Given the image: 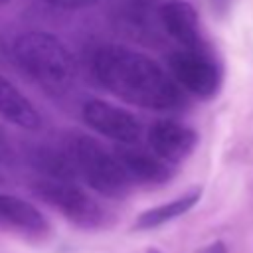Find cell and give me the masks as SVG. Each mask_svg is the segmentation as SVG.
<instances>
[{
    "mask_svg": "<svg viewBox=\"0 0 253 253\" xmlns=\"http://www.w3.org/2000/svg\"><path fill=\"white\" fill-rule=\"evenodd\" d=\"M0 223L30 235H38L47 229V221L43 213L34 204L2 192H0Z\"/></svg>",
    "mask_w": 253,
    "mask_h": 253,
    "instance_id": "obj_11",
    "label": "cell"
},
{
    "mask_svg": "<svg viewBox=\"0 0 253 253\" xmlns=\"http://www.w3.org/2000/svg\"><path fill=\"white\" fill-rule=\"evenodd\" d=\"M2 2H6V0H0V4H2Z\"/></svg>",
    "mask_w": 253,
    "mask_h": 253,
    "instance_id": "obj_19",
    "label": "cell"
},
{
    "mask_svg": "<svg viewBox=\"0 0 253 253\" xmlns=\"http://www.w3.org/2000/svg\"><path fill=\"white\" fill-rule=\"evenodd\" d=\"M0 117L26 130H36L42 125L36 105L4 75H0Z\"/></svg>",
    "mask_w": 253,
    "mask_h": 253,
    "instance_id": "obj_9",
    "label": "cell"
},
{
    "mask_svg": "<svg viewBox=\"0 0 253 253\" xmlns=\"http://www.w3.org/2000/svg\"><path fill=\"white\" fill-rule=\"evenodd\" d=\"M18 67L43 91L53 95L67 93L77 79V61L69 47L47 32H24L12 43Z\"/></svg>",
    "mask_w": 253,
    "mask_h": 253,
    "instance_id": "obj_2",
    "label": "cell"
},
{
    "mask_svg": "<svg viewBox=\"0 0 253 253\" xmlns=\"http://www.w3.org/2000/svg\"><path fill=\"white\" fill-rule=\"evenodd\" d=\"M146 253H162V251H158V249H154V247H150Z\"/></svg>",
    "mask_w": 253,
    "mask_h": 253,
    "instance_id": "obj_18",
    "label": "cell"
},
{
    "mask_svg": "<svg viewBox=\"0 0 253 253\" xmlns=\"http://www.w3.org/2000/svg\"><path fill=\"white\" fill-rule=\"evenodd\" d=\"M158 20L162 32H166L172 40H176L184 49H202L200 20L192 4L184 0L164 2L158 8Z\"/></svg>",
    "mask_w": 253,
    "mask_h": 253,
    "instance_id": "obj_8",
    "label": "cell"
},
{
    "mask_svg": "<svg viewBox=\"0 0 253 253\" xmlns=\"http://www.w3.org/2000/svg\"><path fill=\"white\" fill-rule=\"evenodd\" d=\"M200 196H202V190L200 188H192L188 190L186 194L162 204V206H156V208H150L146 211H142L136 221H134V227L136 229H154V227H160L180 215H184L186 211H190L198 202H200Z\"/></svg>",
    "mask_w": 253,
    "mask_h": 253,
    "instance_id": "obj_12",
    "label": "cell"
},
{
    "mask_svg": "<svg viewBox=\"0 0 253 253\" xmlns=\"http://www.w3.org/2000/svg\"><path fill=\"white\" fill-rule=\"evenodd\" d=\"M117 156L128 174L130 182L138 184H162L170 178L168 162L158 158L154 152H142L132 146H125L117 150Z\"/></svg>",
    "mask_w": 253,
    "mask_h": 253,
    "instance_id": "obj_10",
    "label": "cell"
},
{
    "mask_svg": "<svg viewBox=\"0 0 253 253\" xmlns=\"http://www.w3.org/2000/svg\"><path fill=\"white\" fill-rule=\"evenodd\" d=\"M200 253H227V249H225V245L221 243V241H215V243H210V245H206Z\"/></svg>",
    "mask_w": 253,
    "mask_h": 253,
    "instance_id": "obj_17",
    "label": "cell"
},
{
    "mask_svg": "<svg viewBox=\"0 0 253 253\" xmlns=\"http://www.w3.org/2000/svg\"><path fill=\"white\" fill-rule=\"evenodd\" d=\"M121 20H123L125 28L132 36H136L138 40L154 36L156 34V24L160 26L158 10H156V14H150V8L142 2H138V0H134L130 4H125V8L121 10Z\"/></svg>",
    "mask_w": 253,
    "mask_h": 253,
    "instance_id": "obj_14",
    "label": "cell"
},
{
    "mask_svg": "<svg viewBox=\"0 0 253 253\" xmlns=\"http://www.w3.org/2000/svg\"><path fill=\"white\" fill-rule=\"evenodd\" d=\"M30 162L45 176V180H61L73 182L77 176L75 164L67 152V148H53V146H40L30 152Z\"/></svg>",
    "mask_w": 253,
    "mask_h": 253,
    "instance_id": "obj_13",
    "label": "cell"
},
{
    "mask_svg": "<svg viewBox=\"0 0 253 253\" xmlns=\"http://www.w3.org/2000/svg\"><path fill=\"white\" fill-rule=\"evenodd\" d=\"M97 81L115 97L152 111H172L184 103L182 89L148 55L123 47L105 45L93 57Z\"/></svg>",
    "mask_w": 253,
    "mask_h": 253,
    "instance_id": "obj_1",
    "label": "cell"
},
{
    "mask_svg": "<svg viewBox=\"0 0 253 253\" xmlns=\"http://www.w3.org/2000/svg\"><path fill=\"white\" fill-rule=\"evenodd\" d=\"M43 2L55 10H81L97 4L99 0H43Z\"/></svg>",
    "mask_w": 253,
    "mask_h": 253,
    "instance_id": "obj_16",
    "label": "cell"
},
{
    "mask_svg": "<svg viewBox=\"0 0 253 253\" xmlns=\"http://www.w3.org/2000/svg\"><path fill=\"white\" fill-rule=\"evenodd\" d=\"M168 69L178 87L194 97L210 99L219 87V69L204 49L180 47L168 57Z\"/></svg>",
    "mask_w": 253,
    "mask_h": 253,
    "instance_id": "obj_5",
    "label": "cell"
},
{
    "mask_svg": "<svg viewBox=\"0 0 253 253\" xmlns=\"http://www.w3.org/2000/svg\"><path fill=\"white\" fill-rule=\"evenodd\" d=\"M198 134L184 123L162 119L156 121L148 128V144L150 150L162 158L164 162H180L184 160L196 146Z\"/></svg>",
    "mask_w": 253,
    "mask_h": 253,
    "instance_id": "obj_7",
    "label": "cell"
},
{
    "mask_svg": "<svg viewBox=\"0 0 253 253\" xmlns=\"http://www.w3.org/2000/svg\"><path fill=\"white\" fill-rule=\"evenodd\" d=\"M65 148L75 164L77 176L107 198H119L128 192L130 178L125 172L117 152H111L99 140L87 134H71Z\"/></svg>",
    "mask_w": 253,
    "mask_h": 253,
    "instance_id": "obj_3",
    "label": "cell"
},
{
    "mask_svg": "<svg viewBox=\"0 0 253 253\" xmlns=\"http://www.w3.org/2000/svg\"><path fill=\"white\" fill-rule=\"evenodd\" d=\"M18 162V152L4 128H0V164L2 166H14Z\"/></svg>",
    "mask_w": 253,
    "mask_h": 253,
    "instance_id": "obj_15",
    "label": "cell"
},
{
    "mask_svg": "<svg viewBox=\"0 0 253 253\" xmlns=\"http://www.w3.org/2000/svg\"><path fill=\"white\" fill-rule=\"evenodd\" d=\"M81 117L95 132L125 146L136 144L142 136V125L132 113L103 99L85 101L81 107Z\"/></svg>",
    "mask_w": 253,
    "mask_h": 253,
    "instance_id": "obj_6",
    "label": "cell"
},
{
    "mask_svg": "<svg viewBox=\"0 0 253 253\" xmlns=\"http://www.w3.org/2000/svg\"><path fill=\"white\" fill-rule=\"evenodd\" d=\"M34 190L43 202H47L53 210H57L63 217H67L77 227L93 229V227H99L105 219L103 208L73 182L43 178L34 186Z\"/></svg>",
    "mask_w": 253,
    "mask_h": 253,
    "instance_id": "obj_4",
    "label": "cell"
}]
</instances>
